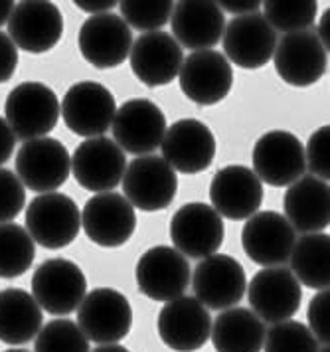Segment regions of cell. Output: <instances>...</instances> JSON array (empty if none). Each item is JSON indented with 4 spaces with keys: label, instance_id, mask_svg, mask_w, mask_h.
Listing matches in <instances>:
<instances>
[{
    "label": "cell",
    "instance_id": "cell-1",
    "mask_svg": "<svg viewBox=\"0 0 330 352\" xmlns=\"http://www.w3.org/2000/svg\"><path fill=\"white\" fill-rule=\"evenodd\" d=\"M4 119L16 139L32 141L47 137L60 119V101L42 81H24L6 97Z\"/></svg>",
    "mask_w": 330,
    "mask_h": 352
},
{
    "label": "cell",
    "instance_id": "cell-2",
    "mask_svg": "<svg viewBox=\"0 0 330 352\" xmlns=\"http://www.w3.org/2000/svg\"><path fill=\"white\" fill-rule=\"evenodd\" d=\"M78 327L91 342L117 344L133 329V307L121 291L97 287L78 307Z\"/></svg>",
    "mask_w": 330,
    "mask_h": 352
},
{
    "label": "cell",
    "instance_id": "cell-3",
    "mask_svg": "<svg viewBox=\"0 0 330 352\" xmlns=\"http://www.w3.org/2000/svg\"><path fill=\"white\" fill-rule=\"evenodd\" d=\"M87 295V279L78 263L56 257L44 261L32 275V297L54 317H65Z\"/></svg>",
    "mask_w": 330,
    "mask_h": 352
},
{
    "label": "cell",
    "instance_id": "cell-4",
    "mask_svg": "<svg viewBox=\"0 0 330 352\" xmlns=\"http://www.w3.org/2000/svg\"><path fill=\"white\" fill-rule=\"evenodd\" d=\"M81 212L78 204L60 192L36 196L26 208V232L34 243L46 250H62L78 238Z\"/></svg>",
    "mask_w": 330,
    "mask_h": 352
},
{
    "label": "cell",
    "instance_id": "cell-5",
    "mask_svg": "<svg viewBox=\"0 0 330 352\" xmlns=\"http://www.w3.org/2000/svg\"><path fill=\"white\" fill-rule=\"evenodd\" d=\"M121 184L123 196L133 208L158 212L173 204L178 190V176L162 157L144 155L126 162Z\"/></svg>",
    "mask_w": 330,
    "mask_h": 352
},
{
    "label": "cell",
    "instance_id": "cell-6",
    "mask_svg": "<svg viewBox=\"0 0 330 352\" xmlns=\"http://www.w3.org/2000/svg\"><path fill=\"white\" fill-rule=\"evenodd\" d=\"M72 173V157L58 139L24 141L16 155V176L22 186L38 194L56 192Z\"/></svg>",
    "mask_w": 330,
    "mask_h": 352
},
{
    "label": "cell",
    "instance_id": "cell-7",
    "mask_svg": "<svg viewBox=\"0 0 330 352\" xmlns=\"http://www.w3.org/2000/svg\"><path fill=\"white\" fill-rule=\"evenodd\" d=\"M117 113L115 97L99 81L74 83L60 101V117L72 133L85 139L103 137Z\"/></svg>",
    "mask_w": 330,
    "mask_h": 352
},
{
    "label": "cell",
    "instance_id": "cell-8",
    "mask_svg": "<svg viewBox=\"0 0 330 352\" xmlns=\"http://www.w3.org/2000/svg\"><path fill=\"white\" fill-rule=\"evenodd\" d=\"M111 129L113 141L123 153L144 157L153 155V151L162 143L166 133V117L151 99H129L117 109Z\"/></svg>",
    "mask_w": 330,
    "mask_h": 352
},
{
    "label": "cell",
    "instance_id": "cell-9",
    "mask_svg": "<svg viewBox=\"0 0 330 352\" xmlns=\"http://www.w3.org/2000/svg\"><path fill=\"white\" fill-rule=\"evenodd\" d=\"M305 144L289 131H269L253 146V173L269 186H291L305 176Z\"/></svg>",
    "mask_w": 330,
    "mask_h": 352
},
{
    "label": "cell",
    "instance_id": "cell-10",
    "mask_svg": "<svg viewBox=\"0 0 330 352\" xmlns=\"http://www.w3.org/2000/svg\"><path fill=\"white\" fill-rule=\"evenodd\" d=\"M137 285L144 297L168 303L184 295L190 285V263L178 250L157 245L146 250L135 267Z\"/></svg>",
    "mask_w": 330,
    "mask_h": 352
},
{
    "label": "cell",
    "instance_id": "cell-11",
    "mask_svg": "<svg viewBox=\"0 0 330 352\" xmlns=\"http://www.w3.org/2000/svg\"><path fill=\"white\" fill-rule=\"evenodd\" d=\"M160 151L174 173L198 175L212 166L218 143L206 123L198 119H180L166 127Z\"/></svg>",
    "mask_w": 330,
    "mask_h": 352
},
{
    "label": "cell",
    "instance_id": "cell-12",
    "mask_svg": "<svg viewBox=\"0 0 330 352\" xmlns=\"http://www.w3.org/2000/svg\"><path fill=\"white\" fill-rule=\"evenodd\" d=\"M190 279L194 297L206 309L214 311H226L236 307L243 299L248 289L243 265L236 257L226 254H214L202 259Z\"/></svg>",
    "mask_w": 330,
    "mask_h": 352
},
{
    "label": "cell",
    "instance_id": "cell-13",
    "mask_svg": "<svg viewBox=\"0 0 330 352\" xmlns=\"http://www.w3.org/2000/svg\"><path fill=\"white\" fill-rule=\"evenodd\" d=\"M223 234L221 216L204 202H190L180 206L170 220L174 250L192 259H206L218 254L223 243Z\"/></svg>",
    "mask_w": 330,
    "mask_h": 352
},
{
    "label": "cell",
    "instance_id": "cell-14",
    "mask_svg": "<svg viewBox=\"0 0 330 352\" xmlns=\"http://www.w3.org/2000/svg\"><path fill=\"white\" fill-rule=\"evenodd\" d=\"M252 311L263 322H283L299 313L302 289L291 270L263 267L253 275L248 285Z\"/></svg>",
    "mask_w": 330,
    "mask_h": 352
},
{
    "label": "cell",
    "instance_id": "cell-15",
    "mask_svg": "<svg viewBox=\"0 0 330 352\" xmlns=\"http://www.w3.org/2000/svg\"><path fill=\"white\" fill-rule=\"evenodd\" d=\"M81 228L101 248H121L137 230V212L125 196L101 192L91 196L81 210Z\"/></svg>",
    "mask_w": 330,
    "mask_h": 352
},
{
    "label": "cell",
    "instance_id": "cell-16",
    "mask_svg": "<svg viewBox=\"0 0 330 352\" xmlns=\"http://www.w3.org/2000/svg\"><path fill=\"white\" fill-rule=\"evenodd\" d=\"M63 14L54 2L24 0L14 4L8 20V38L16 48L28 54H46L60 44Z\"/></svg>",
    "mask_w": 330,
    "mask_h": 352
},
{
    "label": "cell",
    "instance_id": "cell-17",
    "mask_svg": "<svg viewBox=\"0 0 330 352\" xmlns=\"http://www.w3.org/2000/svg\"><path fill=\"white\" fill-rule=\"evenodd\" d=\"M277 76L293 87H311L327 74L329 54L313 30L285 34L273 52Z\"/></svg>",
    "mask_w": 330,
    "mask_h": 352
},
{
    "label": "cell",
    "instance_id": "cell-18",
    "mask_svg": "<svg viewBox=\"0 0 330 352\" xmlns=\"http://www.w3.org/2000/svg\"><path fill=\"white\" fill-rule=\"evenodd\" d=\"M297 241V232L283 214L265 210L255 212L241 230V248L253 263L279 267L289 261Z\"/></svg>",
    "mask_w": 330,
    "mask_h": 352
},
{
    "label": "cell",
    "instance_id": "cell-19",
    "mask_svg": "<svg viewBox=\"0 0 330 352\" xmlns=\"http://www.w3.org/2000/svg\"><path fill=\"white\" fill-rule=\"evenodd\" d=\"M79 52L97 69H111L125 62L133 48V30L119 14L89 16L79 28Z\"/></svg>",
    "mask_w": 330,
    "mask_h": 352
},
{
    "label": "cell",
    "instance_id": "cell-20",
    "mask_svg": "<svg viewBox=\"0 0 330 352\" xmlns=\"http://www.w3.org/2000/svg\"><path fill=\"white\" fill-rule=\"evenodd\" d=\"M277 42V32L261 12L232 18L221 36L226 60L243 69H259L269 64Z\"/></svg>",
    "mask_w": 330,
    "mask_h": 352
},
{
    "label": "cell",
    "instance_id": "cell-21",
    "mask_svg": "<svg viewBox=\"0 0 330 352\" xmlns=\"http://www.w3.org/2000/svg\"><path fill=\"white\" fill-rule=\"evenodd\" d=\"M182 94L198 105H216L230 96L234 69L226 56L216 50L194 52L182 62L178 72Z\"/></svg>",
    "mask_w": 330,
    "mask_h": 352
},
{
    "label": "cell",
    "instance_id": "cell-22",
    "mask_svg": "<svg viewBox=\"0 0 330 352\" xmlns=\"http://www.w3.org/2000/svg\"><path fill=\"white\" fill-rule=\"evenodd\" d=\"M126 168L125 153L107 137L85 139L72 159L74 178L89 192H111L123 180Z\"/></svg>",
    "mask_w": 330,
    "mask_h": 352
},
{
    "label": "cell",
    "instance_id": "cell-23",
    "mask_svg": "<svg viewBox=\"0 0 330 352\" xmlns=\"http://www.w3.org/2000/svg\"><path fill=\"white\" fill-rule=\"evenodd\" d=\"M212 315L196 297H178L158 313V336L174 352H196L210 340Z\"/></svg>",
    "mask_w": 330,
    "mask_h": 352
},
{
    "label": "cell",
    "instance_id": "cell-24",
    "mask_svg": "<svg viewBox=\"0 0 330 352\" xmlns=\"http://www.w3.org/2000/svg\"><path fill=\"white\" fill-rule=\"evenodd\" d=\"M263 182L252 168L230 164L218 170L210 182L212 208L228 220H248L263 204Z\"/></svg>",
    "mask_w": 330,
    "mask_h": 352
},
{
    "label": "cell",
    "instance_id": "cell-25",
    "mask_svg": "<svg viewBox=\"0 0 330 352\" xmlns=\"http://www.w3.org/2000/svg\"><path fill=\"white\" fill-rule=\"evenodd\" d=\"M129 60L137 80L148 87H162L178 78L184 52L173 34L157 30L142 34L133 42Z\"/></svg>",
    "mask_w": 330,
    "mask_h": 352
},
{
    "label": "cell",
    "instance_id": "cell-26",
    "mask_svg": "<svg viewBox=\"0 0 330 352\" xmlns=\"http://www.w3.org/2000/svg\"><path fill=\"white\" fill-rule=\"evenodd\" d=\"M170 28L180 48L202 52L212 50L220 42L226 28V16L218 2L182 0L174 2Z\"/></svg>",
    "mask_w": 330,
    "mask_h": 352
},
{
    "label": "cell",
    "instance_id": "cell-27",
    "mask_svg": "<svg viewBox=\"0 0 330 352\" xmlns=\"http://www.w3.org/2000/svg\"><path fill=\"white\" fill-rule=\"evenodd\" d=\"M285 218L300 234H318L330 224L329 182L316 176H300L285 194Z\"/></svg>",
    "mask_w": 330,
    "mask_h": 352
},
{
    "label": "cell",
    "instance_id": "cell-28",
    "mask_svg": "<svg viewBox=\"0 0 330 352\" xmlns=\"http://www.w3.org/2000/svg\"><path fill=\"white\" fill-rule=\"evenodd\" d=\"M265 322L245 307L226 309L212 320L210 340L218 352H261Z\"/></svg>",
    "mask_w": 330,
    "mask_h": 352
},
{
    "label": "cell",
    "instance_id": "cell-29",
    "mask_svg": "<svg viewBox=\"0 0 330 352\" xmlns=\"http://www.w3.org/2000/svg\"><path fill=\"white\" fill-rule=\"evenodd\" d=\"M44 311L28 291L8 287L0 291V342L26 344L40 333Z\"/></svg>",
    "mask_w": 330,
    "mask_h": 352
},
{
    "label": "cell",
    "instance_id": "cell-30",
    "mask_svg": "<svg viewBox=\"0 0 330 352\" xmlns=\"http://www.w3.org/2000/svg\"><path fill=\"white\" fill-rule=\"evenodd\" d=\"M330 238L329 234H305L295 241L291 252V270L300 285L305 287L329 289L330 285Z\"/></svg>",
    "mask_w": 330,
    "mask_h": 352
},
{
    "label": "cell",
    "instance_id": "cell-31",
    "mask_svg": "<svg viewBox=\"0 0 330 352\" xmlns=\"http://www.w3.org/2000/svg\"><path fill=\"white\" fill-rule=\"evenodd\" d=\"M36 245L26 228L14 222L0 224V279H16L28 272Z\"/></svg>",
    "mask_w": 330,
    "mask_h": 352
},
{
    "label": "cell",
    "instance_id": "cell-32",
    "mask_svg": "<svg viewBox=\"0 0 330 352\" xmlns=\"http://www.w3.org/2000/svg\"><path fill=\"white\" fill-rule=\"evenodd\" d=\"M261 6L271 28L285 34L311 30L318 12L315 0H267Z\"/></svg>",
    "mask_w": 330,
    "mask_h": 352
},
{
    "label": "cell",
    "instance_id": "cell-33",
    "mask_svg": "<svg viewBox=\"0 0 330 352\" xmlns=\"http://www.w3.org/2000/svg\"><path fill=\"white\" fill-rule=\"evenodd\" d=\"M34 352H89V340L81 333L78 322L54 319L36 335Z\"/></svg>",
    "mask_w": 330,
    "mask_h": 352
},
{
    "label": "cell",
    "instance_id": "cell-34",
    "mask_svg": "<svg viewBox=\"0 0 330 352\" xmlns=\"http://www.w3.org/2000/svg\"><path fill=\"white\" fill-rule=\"evenodd\" d=\"M126 26L141 32H157L170 22L174 2L170 0H123L117 4Z\"/></svg>",
    "mask_w": 330,
    "mask_h": 352
},
{
    "label": "cell",
    "instance_id": "cell-35",
    "mask_svg": "<svg viewBox=\"0 0 330 352\" xmlns=\"http://www.w3.org/2000/svg\"><path fill=\"white\" fill-rule=\"evenodd\" d=\"M318 340L299 320L275 322L263 340V352H318Z\"/></svg>",
    "mask_w": 330,
    "mask_h": 352
},
{
    "label": "cell",
    "instance_id": "cell-36",
    "mask_svg": "<svg viewBox=\"0 0 330 352\" xmlns=\"http://www.w3.org/2000/svg\"><path fill=\"white\" fill-rule=\"evenodd\" d=\"M26 204V188L20 178L8 170L0 168V224H8L18 218Z\"/></svg>",
    "mask_w": 330,
    "mask_h": 352
},
{
    "label": "cell",
    "instance_id": "cell-37",
    "mask_svg": "<svg viewBox=\"0 0 330 352\" xmlns=\"http://www.w3.org/2000/svg\"><path fill=\"white\" fill-rule=\"evenodd\" d=\"M329 143H330V127L322 125L311 135L309 143L305 146V160L307 168H311L313 176L318 180L329 182L330 164H329Z\"/></svg>",
    "mask_w": 330,
    "mask_h": 352
},
{
    "label": "cell",
    "instance_id": "cell-38",
    "mask_svg": "<svg viewBox=\"0 0 330 352\" xmlns=\"http://www.w3.org/2000/svg\"><path fill=\"white\" fill-rule=\"evenodd\" d=\"M329 303L330 291L322 289L318 291L309 303L307 319H309V331L315 335V338L322 344L330 342V322H329Z\"/></svg>",
    "mask_w": 330,
    "mask_h": 352
},
{
    "label": "cell",
    "instance_id": "cell-39",
    "mask_svg": "<svg viewBox=\"0 0 330 352\" xmlns=\"http://www.w3.org/2000/svg\"><path fill=\"white\" fill-rule=\"evenodd\" d=\"M18 65V48L8 38V34L0 32V83L10 81Z\"/></svg>",
    "mask_w": 330,
    "mask_h": 352
},
{
    "label": "cell",
    "instance_id": "cell-40",
    "mask_svg": "<svg viewBox=\"0 0 330 352\" xmlns=\"http://www.w3.org/2000/svg\"><path fill=\"white\" fill-rule=\"evenodd\" d=\"M221 12H230L236 16H245V14H255L261 8V2L257 0H223L218 2Z\"/></svg>",
    "mask_w": 330,
    "mask_h": 352
},
{
    "label": "cell",
    "instance_id": "cell-41",
    "mask_svg": "<svg viewBox=\"0 0 330 352\" xmlns=\"http://www.w3.org/2000/svg\"><path fill=\"white\" fill-rule=\"evenodd\" d=\"M16 146V137L4 117H0V164L8 162Z\"/></svg>",
    "mask_w": 330,
    "mask_h": 352
},
{
    "label": "cell",
    "instance_id": "cell-42",
    "mask_svg": "<svg viewBox=\"0 0 330 352\" xmlns=\"http://www.w3.org/2000/svg\"><path fill=\"white\" fill-rule=\"evenodd\" d=\"M76 6H78L79 10L89 12L91 16H95V14H105V12H111V8H115V6H117V2H113V0H89V2H85V0H78V2H76Z\"/></svg>",
    "mask_w": 330,
    "mask_h": 352
},
{
    "label": "cell",
    "instance_id": "cell-43",
    "mask_svg": "<svg viewBox=\"0 0 330 352\" xmlns=\"http://www.w3.org/2000/svg\"><path fill=\"white\" fill-rule=\"evenodd\" d=\"M329 22H330V12L327 10V12H322V16H320V22H318V34H316L318 42L322 44V48L327 50V54H329V44H330Z\"/></svg>",
    "mask_w": 330,
    "mask_h": 352
},
{
    "label": "cell",
    "instance_id": "cell-44",
    "mask_svg": "<svg viewBox=\"0 0 330 352\" xmlns=\"http://www.w3.org/2000/svg\"><path fill=\"white\" fill-rule=\"evenodd\" d=\"M12 10H14V2H10V0H0V26L8 24V20L12 16Z\"/></svg>",
    "mask_w": 330,
    "mask_h": 352
},
{
    "label": "cell",
    "instance_id": "cell-45",
    "mask_svg": "<svg viewBox=\"0 0 330 352\" xmlns=\"http://www.w3.org/2000/svg\"><path fill=\"white\" fill-rule=\"evenodd\" d=\"M94 352H131L125 346H121L119 342L117 344H99Z\"/></svg>",
    "mask_w": 330,
    "mask_h": 352
},
{
    "label": "cell",
    "instance_id": "cell-46",
    "mask_svg": "<svg viewBox=\"0 0 330 352\" xmlns=\"http://www.w3.org/2000/svg\"><path fill=\"white\" fill-rule=\"evenodd\" d=\"M4 352H28V351H24V349H10V351H4Z\"/></svg>",
    "mask_w": 330,
    "mask_h": 352
},
{
    "label": "cell",
    "instance_id": "cell-47",
    "mask_svg": "<svg viewBox=\"0 0 330 352\" xmlns=\"http://www.w3.org/2000/svg\"><path fill=\"white\" fill-rule=\"evenodd\" d=\"M318 352H330L329 344H324V349H320V351H318Z\"/></svg>",
    "mask_w": 330,
    "mask_h": 352
}]
</instances>
